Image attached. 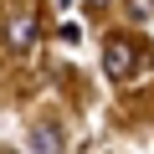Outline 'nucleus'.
<instances>
[{
	"label": "nucleus",
	"mask_w": 154,
	"mask_h": 154,
	"mask_svg": "<svg viewBox=\"0 0 154 154\" xmlns=\"http://www.w3.org/2000/svg\"><path fill=\"white\" fill-rule=\"evenodd\" d=\"M149 16H154V0H128V21H139V26H144Z\"/></svg>",
	"instance_id": "4"
},
{
	"label": "nucleus",
	"mask_w": 154,
	"mask_h": 154,
	"mask_svg": "<svg viewBox=\"0 0 154 154\" xmlns=\"http://www.w3.org/2000/svg\"><path fill=\"white\" fill-rule=\"evenodd\" d=\"M134 67H139V46H128L123 36H108V46H103V72L113 77V82H128Z\"/></svg>",
	"instance_id": "1"
},
{
	"label": "nucleus",
	"mask_w": 154,
	"mask_h": 154,
	"mask_svg": "<svg viewBox=\"0 0 154 154\" xmlns=\"http://www.w3.org/2000/svg\"><path fill=\"white\" fill-rule=\"evenodd\" d=\"M103 5H108V0H88V11H103Z\"/></svg>",
	"instance_id": "5"
},
{
	"label": "nucleus",
	"mask_w": 154,
	"mask_h": 154,
	"mask_svg": "<svg viewBox=\"0 0 154 154\" xmlns=\"http://www.w3.org/2000/svg\"><path fill=\"white\" fill-rule=\"evenodd\" d=\"M5 41H11V51H31V41H36V16H31V11L11 16V26H5Z\"/></svg>",
	"instance_id": "2"
},
{
	"label": "nucleus",
	"mask_w": 154,
	"mask_h": 154,
	"mask_svg": "<svg viewBox=\"0 0 154 154\" xmlns=\"http://www.w3.org/2000/svg\"><path fill=\"white\" fill-rule=\"evenodd\" d=\"M57 149H62V134H57L51 123L31 128V154H57Z\"/></svg>",
	"instance_id": "3"
}]
</instances>
